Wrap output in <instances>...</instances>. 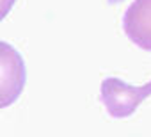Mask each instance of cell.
<instances>
[{
	"label": "cell",
	"instance_id": "obj_1",
	"mask_svg": "<svg viewBox=\"0 0 151 137\" xmlns=\"http://www.w3.org/2000/svg\"><path fill=\"white\" fill-rule=\"evenodd\" d=\"M149 96H151V80L139 87L128 86L116 77H109L101 82L100 98L107 112L116 119L132 116L137 110V107Z\"/></svg>",
	"mask_w": 151,
	"mask_h": 137
},
{
	"label": "cell",
	"instance_id": "obj_2",
	"mask_svg": "<svg viewBox=\"0 0 151 137\" xmlns=\"http://www.w3.org/2000/svg\"><path fill=\"white\" fill-rule=\"evenodd\" d=\"M123 30L133 45L151 52V0H133L124 11Z\"/></svg>",
	"mask_w": 151,
	"mask_h": 137
},
{
	"label": "cell",
	"instance_id": "obj_3",
	"mask_svg": "<svg viewBox=\"0 0 151 137\" xmlns=\"http://www.w3.org/2000/svg\"><path fill=\"white\" fill-rule=\"evenodd\" d=\"M2 107L11 105L25 86V66L20 53L9 45L2 43Z\"/></svg>",
	"mask_w": 151,
	"mask_h": 137
}]
</instances>
